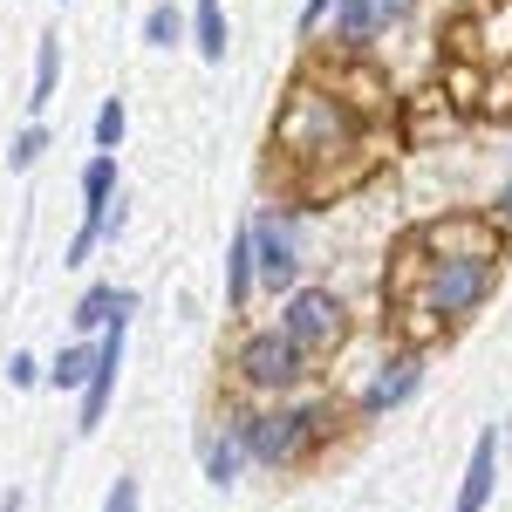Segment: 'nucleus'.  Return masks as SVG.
I'll return each mask as SVG.
<instances>
[{
    "mask_svg": "<svg viewBox=\"0 0 512 512\" xmlns=\"http://www.w3.org/2000/svg\"><path fill=\"white\" fill-rule=\"evenodd\" d=\"M328 7H335V0H308V14H301V28H315L321 14H328Z\"/></svg>",
    "mask_w": 512,
    "mask_h": 512,
    "instance_id": "22",
    "label": "nucleus"
},
{
    "mask_svg": "<svg viewBox=\"0 0 512 512\" xmlns=\"http://www.w3.org/2000/svg\"><path fill=\"white\" fill-rule=\"evenodd\" d=\"M41 151H48V137H41V123H28V130L14 137V151H7V164H14V171H28V164H35Z\"/></svg>",
    "mask_w": 512,
    "mask_h": 512,
    "instance_id": "18",
    "label": "nucleus"
},
{
    "mask_svg": "<svg viewBox=\"0 0 512 512\" xmlns=\"http://www.w3.org/2000/svg\"><path fill=\"white\" fill-rule=\"evenodd\" d=\"M233 369H239V383H246V390L287 396L301 376H308V355L294 349L280 328H260V335H246V342H239V362H233Z\"/></svg>",
    "mask_w": 512,
    "mask_h": 512,
    "instance_id": "5",
    "label": "nucleus"
},
{
    "mask_svg": "<svg viewBox=\"0 0 512 512\" xmlns=\"http://www.w3.org/2000/svg\"><path fill=\"white\" fill-rule=\"evenodd\" d=\"M355 117L342 96H328L315 82H301L287 96V110L274 123V151H287L294 164H335V158H355Z\"/></svg>",
    "mask_w": 512,
    "mask_h": 512,
    "instance_id": "2",
    "label": "nucleus"
},
{
    "mask_svg": "<svg viewBox=\"0 0 512 512\" xmlns=\"http://www.w3.org/2000/svg\"><path fill=\"white\" fill-rule=\"evenodd\" d=\"M253 274H260V253H253V226H239L233 246H226V301L246 308V294H253Z\"/></svg>",
    "mask_w": 512,
    "mask_h": 512,
    "instance_id": "10",
    "label": "nucleus"
},
{
    "mask_svg": "<svg viewBox=\"0 0 512 512\" xmlns=\"http://www.w3.org/2000/svg\"><path fill=\"white\" fill-rule=\"evenodd\" d=\"M96 362H103V342L89 349V342H76V349L55 355V369H48V383L55 390H89V376H96Z\"/></svg>",
    "mask_w": 512,
    "mask_h": 512,
    "instance_id": "14",
    "label": "nucleus"
},
{
    "mask_svg": "<svg viewBox=\"0 0 512 512\" xmlns=\"http://www.w3.org/2000/svg\"><path fill=\"white\" fill-rule=\"evenodd\" d=\"M417 355H390V362H376V376H369V390L355 396V410L362 417H383V410H396V403H410V390H417Z\"/></svg>",
    "mask_w": 512,
    "mask_h": 512,
    "instance_id": "8",
    "label": "nucleus"
},
{
    "mask_svg": "<svg viewBox=\"0 0 512 512\" xmlns=\"http://www.w3.org/2000/svg\"><path fill=\"white\" fill-rule=\"evenodd\" d=\"M246 458H253V451H246V437H239V424H226L219 437H205V478H212V485H233Z\"/></svg>",
    "mask_w": 512,
    "mask_h": 512,
    "instance_id": "11",
    "label": "nucleus"
},
{
    "mask_svg": "<svg viewBox=\"0 0 512 512\" xmlns=\"http://www.w3.org/2000/svg\"><path fill=\"white\" fill-rule=\"evenodd\" d=\"M376 7H383V21H403L410 14V0H376Z\"/></svg>",
    "mask_w": 512,
    "mask_h": 512,
    "instance_id": "23",
    "label": "nucleus"
},
{
    "mask_svg": "<svg viewBox=\"0 0 512 512\" xmlns=\"http://www.w3.org/2000/svg\"><path fill=\"white\" fill-rule=\"evenodd\" d=\"M137 308V294L130 287H89L82 294V308H76V328H110L117 315H130Z\"/></svg>",
    "mask_w": 512,
    "mask_h": 512,
    "instance_id": "13",
    "label": "nucleus"
},
{
    "mask_svg": "<svg viewBox=\"0 0 512 512\" xmlns=\"http://www.w3.org/2000/svg\"><path fill=\"white\" fill-rule=\"evenodd\" d=\"M123 335H130V315H117L103 328V362H96V376H89V390H82V417H76L82 437L96 431L103 410H110V390H117V369H123Z\"/></svg>",
    "mask_w": 512,
    "mask_h": 512,
    "instance_id": "7",
    "label": "nucleus"
},
{
    "mask_svg": "<svg viewBox=\"0 0 512 512\" xmlns=\"http://www.w3.org/2000/svg\"><path fill=\"white\" fill-rule=\"evenodd\" d=\"M103 512H137V478H117L110 499H103Z\"/></svg>",
    "mask_w": 512,
    "mask_h": 512,
    "instance_id": "21",
    "label": "nucleus"
},
{
    "mask_svg": "<svg viewBox=\"0 0 512 512\" xmlns=\"http://www.w3.org/2000/svg\"><path fill=\"white\" fill-rule=\"evenodd\" d=\"M233 424L260 465H301L328 431V410L321 403H274V410H239Z\"/></svg>",
    "mask_w": 512,
    "mask_h": 512,
    "instance_id": "3",
    "label": "nucleus"
},
{
    "mask_svg": "<svg viewBox=\"0 0 512 512\" xmlns=\"http://www.w3.org/2000/svg\"><path fill=\"white\" fill-rule=\"evenodd\" d=\"M376 28H383V7H376V0H335V41H342V48L376 41Z\"/></svg>",
    "mask_w": 512,
    "mask_h": 512,
    "instance_id": "12",
    "label": "nucleus"
},
{
    "mask_svg": "<svg viewBox=\"0 0 512 512\" xmlns=\"http://www.w3.org/2000/svg\"><path fill=\"white\" fill-rule=\"evenodd\" d=\"M499 219H506V226H512V185H506V192H499Z\"/></svg>",
    "mask_w": 512,
    "mask_h": 512,
    "instance_id": "24",
    "label": "nucleus"
},
{
    "mask_svg": "<svg viewBox=\"0 0 512 512\" xmlns=\"http://www.w3.org/2000/svg\"><path fill=\"white\" fill-rule=\"evenodd\" d=\"M144 41H151V48H171V41H178V14H171V7H151V14H144Z\"/></svg>",
    "mask_w": 512,
    "mask_h": 512,
    "instance_id": "19",
    "label": "nucleus"
},
{
    "mask_svg": "<svg viewBox=\"0 0 512 512\" xmlns=\"http://www.w3.org/2000/svg\"><path fill=\"white\" fill-rule=\"evenodd\" d=\"M342 328H349V321H342V294H335V287H294L287 308H280V335L308 355V362L328 355V349H342Z\"/></svg>",
    "mask_w": 512,
    "mask_h": 512,
    "instance_id": "4",
    "label": "nucleus"
},
{
    "mask_svg": "<svg viewBox=\"0 0 512 512\" xmlns=\"http://www.w3.org/2000/svg\"><path fill=\"white\" fill-rule=\"evenodd\" d=\"M198 55L205 62L226 55V14H219V0H198Z\"/></svg>",
    "mask_w": 512,
    "mask_h": 512,
    "instance_id": "15",
    "label": "nucleus"
},
{
    "mask_svg": "<svg viewBox=\"0 0 512 512\" xmlns=\"http://www.w3.org/2000/svg\"><path fill=\"white\" fill-rule=\"evenodd\" d=\"M492 287H499V253H451V246L417 239L403 253V274L390 294L410 335H437V328H458L465 315H478Z\"/></svg>",
    "mask_w": 512,
    "mask_h": 512,
    "instance_id": "1",
    "label": "nucleus"
},
{
    "mask_svg": "<svg viewBox=\"0 0 512 512\" xmlns=\"http://www.w3.org/2000/svg\"><path fill=\"white\" fill-rule=\"evenodd\" d=\"M492 472H499V431H478L472 465H465V485H458V506L451 512H485V499H492Z\"/></svg>",
    "mask_w": 512,
    "mask_h": 512,
    "instance_id": "9",
    "label": "nucleus"
},
{
    "mask_svg": "<svg viewBox=\"0 0 512 512\" xmlns=\"http://www.w3.org/2000/svg\"><path fill=\"white\" fill-rule=\"evenodd\" d=\"M253 253H260V280H274V287H294V274H301L294 219H280V212H260V219H253Z\"/></svg>",
    "mask_w": 512,
    "mask_h": 512,
    "instance_id": "6",
    "label": "nucleus"
},
{
    "mask_svg": "<svg viewBox=\"0 0 512 512\" xmlns=\"http://www.w3.org/2000/svg\"><path fill=\"white\" fill-rule=\"evenodd\" d=\"M117 144H123V103L110 96V103L96 110V151H117Z\"/></svg>",
    "mask_w": 512,
    "mask_h": 512,
    "instance_id": "17",
    "label": "nucleus"
},
{
    "mask_svg": "<svg viewBox=\"0 0 512 512\" xmlns=\"http://www.w3.org/2000/svg\"><path fill=\"white\" fill-rule=\"evenodd\" d=\"M0 512H21V492H7V499H0Z\"/></svg>",
    "mask_w": 512,
    "mask_h": 512,
    "instance_id": "25",
    "label": "nucleus"
},
{
    "mask_svg": "<svg viewBox=\"0 0 512 512\" xmlns=\"http://www.w3.org/2000/svg\"><path fill=\"white\" fill-rule=\"evenodd\" d=\"M48 96H55V35L35 48V96H28V103H35V110H48Z\"/></svg>",
    "mask_w": 512,
    "mask_h": 512,
    "instance_id": "16",
    "label": "nucleus"
},
{
    "mask_svg": "<svg viewBox=\"0 0 512 512\" xmlns=\"http://www.w3.org/2000/svg\"><path fill=\"white\" fill-rule=\"evenodd\" d=\"M7 383H14V390H35V383H41V362H35V355H14V362H7Z\"/></svg>",
    "mask_w": 512,
    "mask_h": 512,
    "instance_id": "20",
    "label": "nucleus"
}]
</instances>
